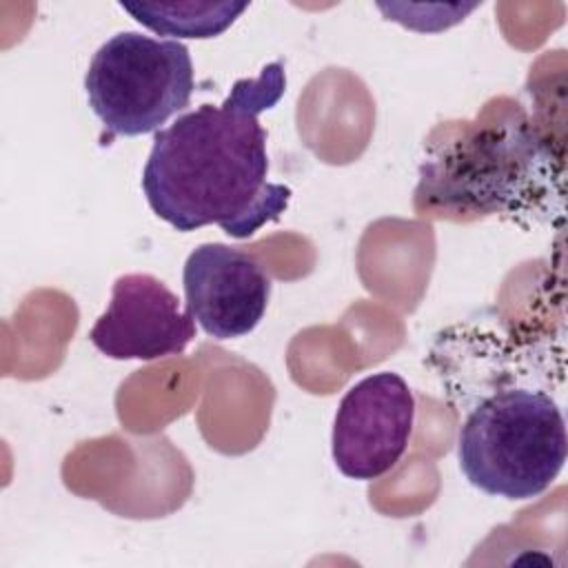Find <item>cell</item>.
<instances>
[{
  "mask_svg": "<svg viewBox=\"0 0 568 568\" xmlns=\"http://www.w3.org/2000/svg\"><path fill=\"white\" fill-rule=\"evenodd\" d=\"M284 62L237 80L222 104H202L153 138L142 191L153 213L189 233L217 224L244 240L280 220L291 189L268 182L266 131L257 115L280 102Z\"/></svg>",
  "mask_w": 568,
  "mask_h": 568,
  "instance_id": "obj_1",
  "label": "cell"
},
{
  "mask_svg": "<svg viewBox=\"0 0 568 568\" xmlns=\"http://www.w3.org/2000/svg\"><path fill=\"white\" fill-rule=\"evenodd\" d=\"M566 424L555 399L541 390L504 388L479 402L457 437L464 477L486 495L532 499L564 468Z\"/></svg>",
  "mask_w": 568,
  "mask_h": 568,
  "instance_id": "obj_2",
  "label": "cell"
},
{
  "mask_svg": "<svg viewBox=\"0 0 568 568\" xmlns=\"http://www.w3.org/2000/svg\"><path fill=\"white\" fill-rule=\"evenodd\" d=\"M448 129L419 166L415 202L439 215L517 211L539 189L541 149L526 122Z\"/></svg>",
  "mask_w": 568,
  "mask_h": 568,
  "instance_id": "obj_3",
  "label": "cell"
},
{
  "mask_svg": "<svg viewBox=\"0 0 568 568\" xmlns=\"http://www.w3.org/2000/svg\"><path fill=\"white\" fill-rule=\"evenodd\" d=\"M193 62L180 40L138 31L111 36L91 58L84 89L91 111L113 135L158 133L191 102Z\"/></svg>",
  "mask_w": 568,
  "mask_h": 568,
  "instance_id": "obj_4",
  "label": "cell"
},
{
  "mask_svg": "<svg viewBox=\"0 0 568 568\" xmlns=\"http://www.w3.org/2000/svg\"><path fill=\"white\" fill-rule=\"evenodd\" d=\"M415 422V397L402 375L384 371L353 384L342 397L331 435L337 470L371 481L406 453Z\"/></svg>",
  "mask_w": 568,
  "mask_h": 568,
  "instance_id": "obj_5",
  "label": "cell"
},
{
  "mask_svg": "<svg viewBox=\"0 0 568 568\" xmlns=\"http://www.w3.org/2000/svg\"><path fill=\"white\" fill-rule=\"evenodd\" d=\"M195 337V322L178 295L149 273L120 275L111 302L89 331V342L111 359L151 362L180 355Z\"/></svg>",
  "mask_w": 568,
  "mask_h": 568,
  "instance_id": "obj_6",
  "label": "cell"
},
{
  "mask_svg": "<svg viewBox=\"0 0 568 568\" xmlns=\"http://www.w3.org/2000/svg\"><path fill=\"white\" fill-rule=\"evenodd\" d=\"M182 284L189 313L215 339L248 335L271 297V280L262 264L222 242H206L189 253Z\"/></svg>",
  "mask_w": 568,
  "mask_h": 568,
  "instance_id": "obj_7",
  "label": "cell"
},
{
  "mask_svg": "<svg viewBox=\"0 0 568 568\" xmlns=\"http://www.w3.org/2000/svg\"><path fill=\"white\" fill-rule=\"evenodd\" d=\"M142 27L173 38H215L224 33L248 2H120Z\"/></svg>",
  "mask_w": 568,
  "mask_h": 568,
  "instance_id": "obj_8",
  "label": "cell"
}]
</instances>
